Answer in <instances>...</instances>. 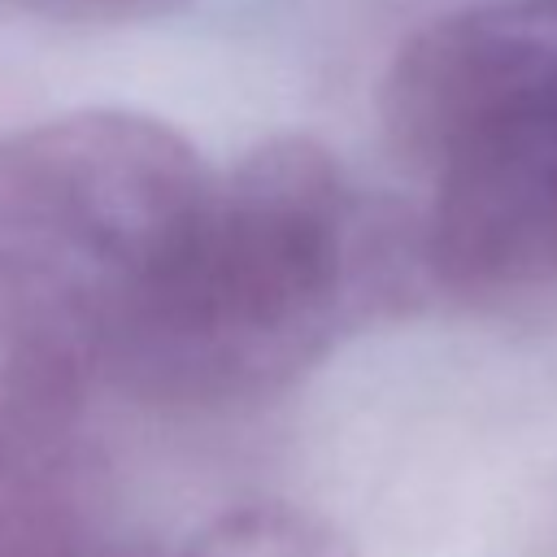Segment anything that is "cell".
I'll return each instance as SVG.
<instances>
[{
    "instance_id": "obj_3",
    "label": "cell",
    "mask_w": 557,
    "mask_h": 557,
    "mask_svg": "<svg viewBox=\"0 0 557 557\" xmlns=\"http://www.w3.org/2000/svg\"><path fill=\"white\" fill-rule=\"evenodd\" d=\"M426 178L440 292L470 305L557 296V74L466 122Z\"/></svg>"
},
{
    "instance_id": "obj_6",
    "label": "cell",
    "mask_w": 557,
    "mask_h": 557,
    "mask_svg": "<svg viewBox=\"0 0 557 557\" xmlns=\"http://www.w3.org/2000/svg\"><path fill=\"white\" fill-rule=\"evenodd\" d=\"M0 557H152L96 522L78 487H48L0 500Z\"/></svg>"
},
{
    "instance_id": "obj_7",
    "label": "cell",
    "mask_w": 557,
    "mask_h": 557,
    "mask_svg": "<svg viewBox=\"0 0 557 557\" xmlns=\"http://www.w3.org/2000/svg\"><path fill=\"white\" fill-rule=\"evenodd\" d=\"M191 0H0V9L65 26H135L187 9Z\"/></svg>"
},
{
    "instance_id": "obj_2",
    "label": "cell",
    "mask_w": 557,
    "mask_h": 557,
    "mask_svg": "<svg viewBox=\"0 0 557 557\" xmlns=\"http://www.w3.org/2000/svg\"><path fill=\"white\" fill-rule=\"evenodd\" d=\"M209 187L196 144L148 113L78 109L0 135V348L57 344L100 366Z\"/></svg>"
},
{
    "instance_id": "obj_1",
    "label": "cell",
    "mask_w": 557,
    "mask_h": 557,
    "mask_svg": "<svg viewBox=\"0 0 557 557\" xmlns=\"http://www.w3.org/2000/svg\"><path fill=\"white\" fill-rule=\"evenodd\" d=\"M431 287L422 218L361 196L318 139L278 135L213 174L100 374L152 405L265 400Z\"/></svg>"
},
{
    "instance_id": "obj_4",
    "label": "cell",
    "mask_w": 557,
    "mask_h": 557,
    "mask_svg": "<svg viewBox=\"0 0 557 557\" xmlns=\"http://www.w3.org/2000/svg\"><path fill=\"white\" fill-rule=\"evenodd\" d=\"M100 366L57 344L0 348V500L74 483Z\"/></svg>"
},
{
    "instance_id": "obj_5",
    "label": "cell",
    "mask_w": 557,
    "mask_h": 557,
    "mask_svg": "<svg viewBox=\"0 0 557 557\" xmlns=\"http://www.w3.org/2000/svg\"><path fill=\"white\" fill-rule=\"evenodd\" d=\"M178 557H357L348 535L292 500H244L209 518Z\"/></svg>"
}]
</instances>
